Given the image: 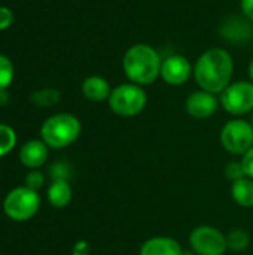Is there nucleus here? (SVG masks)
<instances>
[{
    "label": "nucleus",
    "instance_id": "23",
    "mask_svg": "<svg viewBox=\"0 0 253 255\" xmlns=\"http://www.w3.org/2000/svg\"><path fill=\"white\" fill-rule=\"evenodd\" d=\"M51 176H52V181H55V179H67L69 167L64 163H55V164L51 166Z\"/></svg>",
    "mask_w": 253,
    "mask_h": 255
},
{
    "label": "nucleus",
    "instance_id": "16",
    "mask_svg": "<svg viewBox=\"0 0 253 255\" xmlns=\"http://www.w3.org/2000/svg\"><path fill=\"white\" fill-rule=\"evenodd\" d=\"M60 99H61L60 91L58 90H54V88H43V90L34 91L30 96V102L34 103L36 106H40V108L54 106L55 103L60 102Z\"/></svg>",
    "mask_w": 253,
    "mask_h": 255
},
{
    "label": "nucleus",
    "instance_id": "7",
    "mask_svg": "<svg viewBox=\"0 0 253 255\" xmlns=\"http://www.w3.org/2000/svg\"><path fill=\"white\" fill-rule=\"evenodd\" d=\"M189 245L197 255H224L228 250L227 236L212 226L195 227L189 235Z\"/></svg>",
    "mask_w": 253,
    "mask_h": 255
},
{
    "label": "nucleus",
    "instance_id": "26",
    "mask_svg": "<svg viewBox=\"0 0 253 255\" xmlns=\"http://www.w3.org/2000/svg\"><path fill=\"white\" fill-rule=\"evenodd\" d=\"M248 73H249V78H251V81L253 82V60L249 63V67H248Z\"/></svg>",
    "mask_w": 253,
    "mask_h": 255
},
{
    "label": "nucleus",
    "instance_id": "8",
    "mask_svg": "<svg viewBox=\"0 0 253 255\" xmlns=\"http://www.w3.org/2000/svg\"><path fill=\"white\" fill-rule=\"evenodd\" d=\"M222 108L231 115H245L253 111V82L239 81L230 84L219 99Z\"/></svg>",
    "mask_w": 253,
    "mask_h": 255
},
{
    "label": "nucleus",
    "instance_id": "19",
    "mask_svg": "<svg viewBox=\"0 0 253 255\" xmlns=\"http://www.w3.org/2000/svg\"><path fill=\"white\" fill-rule=\"evenodd\" d=\"M13 79V64L12 61L0 54V91H4Z\"/></svg>",
    "mask_w": 253,
    "mask_h": 255
},
{
    "label": "nucleus",
    "instance_id": "14",
    "mask_svg": "<svg viewBox=\"0 0 253 255\" xmlns=\"http://www.w3.org/2000/svg\"><path fill=\"white\" fill-rule=\"evenodd\" d=\"M72 197L73 191L67 179H55L46 190V199L49 205L55 209L66 208L72 202Z\"/></svg>",
    "mask_w": 253,
    "mask_h": 255
},
{
    "label": "nucleus",
    "instance_id": "27",
    "mask_svg": "<svg viewBox=\"0 0 253 255\" xmlns=\"http://www.w3.org/2000/svg\"><path fill=\"white\" fill-rule=\"evenodd\" d=\"M251 124H252V127H253V111H252V117H251Z\"/></svg>",
    "mask_w": 253,
    "mask_h": 255
},
{
    "label": "nucleus",
    "instance_id": "17",
    "mask_svg": "<svg viewBox=\"0 0 253 255\" xmlns=\"http://www.w3.org/2000/svg\"><path fill=\"white\" fill-rule=\"evenodd\" d=\"M16 145V133L7 124H0V157L9 154Z\"/></svg>",
    "mask_w": 253,
    "mask_h": 255
},
{
    "label": "nucleus",
    "instance_id": "25",
    "mask_svg": "<svg viewBox=\"0 0 253 255\" xmlns=\"http://www.w3.org/2000/svg\"><path fill=\"white\" fill-rule=\"evenodd\" d=\"M240 7L245 16L253 22V0H240Z\"/></svg>",
    "mask_w": 253,
    "mask_h": 255
},
{
    "label": "nucleus",
    "instance_id": "1",
    "mask_svg": "<svg viewBox=\"0 0 253 255\" xmlns=\"http://www.w3.org/2000/svg\"><path fill=\"white\" fill-rule=\"evenodd\" d=\"M233 72V57L224 48H210L204 51L194 66L195 82L201 90L212 94H221L231 84Z\"/></svg>",
    "mask_w": 253,
    "mask_h": 255
},
{
    "label": "nucleus",
    "instance_id": "22",
    "mask_svg": "<svg viewBox=\"0 0 253 255\" xmlns=\"http://www.w3.org/2000/svg\"><path fill=\"white\" fill-rule=\"evenodd\" d=\"M13 22V13L9 7L0 6V31L9 28Z\"/></svg>",
    "mask_w": 253,
    "mask_h": 255
},
{
    "label": "nucleus",
    "instance_id": "15",
    "mask_svg": "<svg viewBox=\"0 0 253 255\" xmlns=\"http://www.w3.org/2000/svg\"><path fill=\"white\" fill-rule=\"evenodd\" d=\"M233 199L242 208H253V179L252 178H242L233 182L231 187Z\"/></svg>",
    "mask_w": 253,
    "mask_h": 255
},
{
    "label": "nucleus",
    "instance_id": "4",
    "mask_svg": "<svg viewBox=\"0 0 253 255\" xmlns=\"http://www.w3.org/2000/svg\"><path fill=\"white\" fill-rule=\"evenodd\" d=\"M148 103V96L145 90L137 84H121L112 90L109 96L110 111L124 118H131L143 112Z\"/></svg>",
    "mask_w": 253,
    "mask_h": 255
},
{
    "label": "nucleus",
    "instance_id": "2",
    "mask_svg": "<svg viewBox=\"0 0 253 255\" xmlns=\"http://www.w3.org/2000/svg\"><path fill=\"white\" fill-rule=\"evenodd\" d=\"M163 60L158 51L148 43H136L130 46L122 58V69L130 82L140 87L151 85L161 75Z\"/></svg>",
    "mask_w": 253,
    "mask_h": 255
},
{
    "label": "nucleus",
    "instance_id": "5",
    "mask_svg": "<svg viewBox=\"0 0 253 255\" xmlns=\"http://www.w3.org/2000/svg\"><path fill=\"white\" fill-rule=\"evenodd\" d=\"M40 208V196L28 187H16L9 191L3 200L4 215L16 223L31 220Z\"/></svg>",
    "mask_w": 253,
    "mask_h": 255
},
{
    "label": "nucleus",
    "instance_id": "13",
    "mask_svg": "<svg viewBox=\"0 0 253 255\" xmlns=\"http://www.w3.org/2000/svg\"><path fill=\"white\" fill-rule=\"evenodd\" d=\"M110 93H112L110 84L103 76L92 75V76H88L82 82V94L91 102L109 100Z\"/></svg>",
    "mask_w": 253,
    "mask_h": 255
},
{
    "label": "nucleus",
    "instance_id": "9",
    "mask_svg": "<svg viewBox=\"0 0 253 255\" xmlns=\"http://www.w3.org/2000/svg\"><path fill=\"white\" fill-rule=\"evenodd\" d=\"M194 73V69L189 63V60L185 55H170L166 60H163L161 64V78L169 85H183L188 82L191 75Z\"/></svg>",
    "mask_w": 253,
    "mask_h": 255
},
{
    "label": "nucleus",
    "instance_id": "10",
    "mask_svg": "<svg viewBox=\"0 0 253 255\" xmlns=\"http://www.w3.org/2000/svg\"><path fill=\"white\" fill-rule=\"evenodd\" d=\"M186 112L197 120H206L218 111V99L215 94L200 90L188 96L185 103Z\"/></svg>",
    "mask_w": 253,
    "mask_h": 255
},
{
    "label": "nucleus",
    "instance_id": "6",
    "mask_svg": "<svg viewBox=\"0 0 253 255\" xmlns=\"http://www.w3.org/2000/svg\"><path fill=\"white\" fill-rule=\"evenodd\" d=\"M221 143L234 155H245L253 146V127L249 121L231 120L221 130Z\"/></svg>",
    "mask_w": 253,
    "mask_h": 255
},
{
    "label": "nucleus",
    "instance_id": "11",
    "mask_svg": "<svg viewBox=\"0 0 253 255\" xmlns=\"http://www.w3.org/2000/svg\"><path fill=\"white\" fill-rule=\"evenodd\" d=\"M49 146L42 139H31L25 142L19 149V161L30 170L42 167L49 155Z\"/></svg>",
    "mask_w": 253,
    "mask_h": 255
},
{
    "label": "nucleus",
    "instance_id": "12",
    "mask_svg": "<svg viewBox=\"0 0 253 255\" xmlns=\"http://www.w3.org/2000/svg\"><path fill=\"white\" fill-rule=\"evenodd\" d=\"M140 255H183V250L177 241L166 236H158L148 239L142 245Z\"/></svg>",
    "mask_w": 253,
    "mask_h": 255
},
{
    "label": "nucleus",
    "instance_id": "20",
    "mask_svg": "<svg viewBox=\"0 0 253 255\" xmlns=\"http://www.w3.org/2000/svg\"><path fill=\"white\" fill-rule=\"evenodd\" d=\"M45 182V176L36 169V170H30L27 175H25V187L31 188V190H39Z\"/></svg>",
    "mask_w": 253,
    "mask_h": 255
},
{
    "label": "nucleus",
    "instance_id": "21",
    "mask_svg": "<svg viewBox=\"0 0 253 255\" xmlns=\"http://www.w3.org/2000/svg\"><path fill=\"white\" fill-rule=\"evenodd\" d=\"M225 176H227L230 181H233V182H236V181L245 178L246 175H245L242 161H240V163H237V161H236V163H230V164L225 167Z\"/></svg>",
    "mask_w": 253,
    "mask_h": 255
},
{
    "label": "nucleus",
    "instance_id": "24",
    "mask_svg": "<svg viewBox=\"0 0 253 255\" xmlns=\"http://www.w3.org/2000/svg\"><path fill=\"white\" fill-rule=\"evenodd\" d=\"M242 166H243L245 175H246L248 178H252L253 179V146L245 154V155H243Z\"/></svg>",
    "mask_w": 253,
    "mask_h": 255
},
{
    "label": "nucleus",
    "instance_id": "18",
    "mask_svg": "<svg viewBox=\"0 0 253 255\" xmlns=\"http://www.w3.org/2000/svg\"><path fill=\"white\" fill-rule=\"evenodd\" d=\"M249 242H251L249 235L245 230H240V229H236V230L230 232L228 236H227L228 248L233 250V251H245L249 247Z\"/></svg>",
    "mask_w": 253,
    "mask_h": 255
},
{
    "label": "nucleus",
    "instance_id": "3",
    "mask_svg": "<svg viewBox=\"0 0 253 255\" xmlns=\"http://www.w3.org/2000/svg\"><path fill=\"white\" fill-rule=\"evenodd\" d=\"M82 126L78 117L72 114H55L45 120L40 127L42 140L54 149H63L78 140Z\"/></svg>",
    "mask_w": 253,
    "mask_h": 255
}]
</instances>
